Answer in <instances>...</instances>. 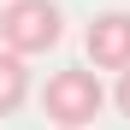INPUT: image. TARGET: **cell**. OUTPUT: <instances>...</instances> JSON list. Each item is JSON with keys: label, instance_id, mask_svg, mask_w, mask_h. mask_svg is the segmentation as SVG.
Returning a JSON list of instances; mask_svg holds the SVG:
<instances>
[{"label": "cell", "instance_id": "1", "mask_svg": "<svg viewBox=\"0 0 130 130\" xmlns=\"http://www.w3.org/2000/svg\"><path fill=\"white\" fill-rule=\"evenodd\" d=\"M101 106H106V89H101V77L89 71V65H65V71H53L47 83H41V112H47L53 124L89 130L101 118Z\"/></svg>", "mask_w": 130, "mask_h": 130}, {"label": "cell", "instance_id": "5", "mask_svg": "<svg viewBox=\"0 0 130 130\" xmlns=\"http://www.w3.org/2000/svg\"><path fill=\"white\" fill-rule=\"evenodd\" d=\"M112 106H118V112L130 118V65H124V71H118V89H112Z\"/></svg>", "mask_w": 130, "mask_h": 130}, {"label": "cell", "instance_id": "4", "mask_svg": "<svg viewBox=\"0 0 130 130\" xmlns=\"http://www.w3.org/2000/svg\"><path fill=\"white\" fill-rule=\"evenodd\" d=\"M24 101H30V65H24V53L0 47V118L18 112Z\"/></svg>", "mask_w": 130, "mask_h": 130}, {"label": "cell", "instance_id": "2", "mask_svg": "<svg viewBox=\"0 0 130 130\" xmlns=\"http://www.w3.org/2000/svg\"><path fill=\"white\" fill-rule=\"evenodd\" d=\"M59 36H65V18H59L53 0H6L0 6V41L12 53L36 59V53L59 47Z\"/></svg>", "mask_w": 130, "mask_h": 130}, {"label": "cell", "instance_id": "3", "mask_svg": "<svg viewBox=\"0 0 130 130\" xmlns=\"http://www.w3.org/2000/svg\"><path fill=\"white\" fill-rule=\"evenodd\" d=\"M83 53L95 71H124L130 65V12H101L83 30Z\"/></svg>", "mask_w": 130, "mask_h": 130}, {"label": "cell", "instance_id": "6", "mask_svg": "<svg viewBox=\"0 0 130 130\" xmlns=\"http://www.w3.org/2000/svg\"><path fill=\"white\" fill-rule=\"evenodd\" d=\"M59 130H71V124H59Z\"/></svg>", "mask_w": 130, "mask_h": 130}]
</instances>
